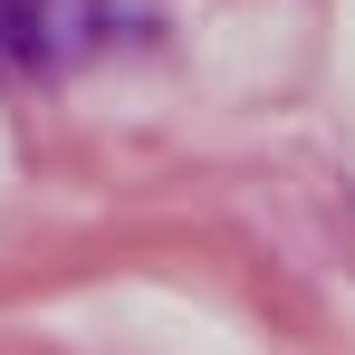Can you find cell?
Returning a JSON list of instances; mask_svg holds the SVG:
<instances>
[{"instance_id":"1","label":"cell","mask_w":355,"mask_h":355,"mask_svg":"<svg viewBox=\"0 0 355 355\" xmlns=\"http://www.w3.org/2000/svg\"><path fill=\"white\" fill-rule=\"evenodd\" d=\"M106 29V0H0V58L29 67V77H58L96 49Z\"/></svg>"}]
</instances>
